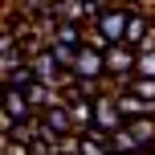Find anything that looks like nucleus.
<instances>
[{
  "label": "nucleus",
  "mask_w": 155,
  "mask_h": 155,
  "mask_svg": "<svg viewBox=\"0 0 155 155\" xmlns=\"http://www.w3.org/2000/svg\"><path fill=\"white\" fill-rule=\"evenodd\" d=\"M4 94H8V86H4V82H0V106H4Z\"/></svg>",
  "instance_id": "obj_18"
},
{
  "label": "nucleus",
  "mask_w": 155,
  "mask_h": 155,
  "mask_svg": "<svg viewBox=\"0 0 155 155\" xmlns=\"http://www.w3.org/2000/svg\"><path fill=\"white\" fill-rule=\"evenodd\" d=\"M98 8H114V4H123V0H94Z\"/></svg>",
  "instance_id": "obj_17"
},
{
  "label": "nucleus",
  "mask_w": 155,
  "mask_h": 155,
  "mask_svg": "<svg viewBox=\"0 0 155 155\" xmlns=\"http://www.w3.org/2000/svg\"><path fill=\"white\" fill-rule=\"evenodd\" d=\"M4 139H8V135H4V131H0V147H4Z\"/></svg>",
  "instance_id": "obj_19"
},
{
  "label": "nucleus",
  "mask_w": 155,
  "mask_h": 155,
  "mask_svg": "<svg viewBox=\"0 0 155 155\" xmlns=\"http://www.w3.org/2000/svg\"><path fill=\"white\" fill-rule=\"evenodd\" d=\"M127 131L135 135V143H139V147H155V114L131 118V123H127Z\"/></svg>",
  "instance_id": "obj_9"
},
{
  "label": "nucleus",
  "mask_w": 155,
  "mask_h": 155,
  "mask_svg": "<svg viewBox=\"0 0 155 155\" xmlns=\"http://www.w3.org/2000/svg\"><path fill=\"white\" fill-rule=\"evenodd\" d=\"M123 90H131L135 98H143V102H151V106H155V78H139V74H135Z\"/></svg>",
  "instance_id": "obj_11"
},
{
  "label": "nucleus",
  "mask_w": 155,
  "mask_h": 155,
  "mask_svg": "<svg viewBox=\"0 0 155 155\" xmlns=\"http://www.w3.org/2000/svg\"><path fill=\"white\" fill-rule=\"evenodd\" d=\"M151 21H155V12H151Z\"/></svg>",
  "instance_id": "obj_20"
},
{
  "label": "nucleus",
  "mask_w": 155,
  "mask_h": 155,
  "mask_svg": "<svg viewBox=\"0 0 155 155\" xmlns=\"http://www.w3.org/2000/svg\"><path fill=\"white\" fill-rule=\"evenodd\" d=\"M127 21H131V8L114 4V8H102V12H98V21H94V29H98L102 37L110 41V45H118V41L127 37Z\"/></svg>",
  "instance_id": "obj_3"
},
{
  "label": "nucleus",
  "mask_w": 155,
  "mask_h": 155,
  "mask_svg": "<svg viewBox=\"0 0 155 155\" xmlns=\"http://www.w3.org/2000/svg\"><path fill=\"white\" fill-rule=\"evenodd\" d=\"M70 78H86V82H106V57L98 53V49H90V45H82L78 49V57H74V70ZM110 86V82H106Z\"/></svg>",
  "instance_id": "obj_2"
},
{
  "label": "nucleus",
  "mask_w": 155,
  "mask_h": 155,
  "mask_svg": "<svg viewBox=\"0 0 155 155\" xmlns=\"http://www.w3.org/2000/svg\"><path fill=\"white\" fill-rule=\"evenodd\" d=\"M114 102H118V114L131 123V118H143V114H151V102H143V98H135L131 90H114Z\"/></svg>",
  "instance_id": "obj_8"
},
{
  "label": "nucleus",
  "mask_w": 155,
  "mask_h": 155,
  "mask_svg": "<svg viewBox=\"0 0 155 155\" xmlns=\"http://www.w3.org/2000/svg\"><path fill=\"white\" fill-rule=\"evenodd\" d=\"M45 41H61V45H70V49H82V45H86V25L57 21V25H53V33H49Z\"/></svg>",
  "instance_id": "obj_7"
},
{
  "label": "nucleus",
  "mask_w": 155,
  "mask_h": 155,
  "mask_svg": "<svg viewBox=\"0 0 155 155\" xmlns=\"http://www.w3.org/2000/svg\"><path fill=\"white\" fill-rule=\"evenodd\" d=\"M4 155H33L29 151V143H16V139H4V147H0Z\"/></svg>",
  "instance_id": "obj_15"
},
{
  "label": "nucleus",
  "mask_w": 155,
  "mask_h": 155,
  "mask_svg": "<svg viewBox=\"0 0 155 155\" xmlns=\"http://www.w3.org/2000/svg\"><path fill=\"white\" fill-rule=\"evenodd\" d=\"M135 74L139 78H155V49H143V53L135 57Z\"/></svg>",
  "instance_id": "obj_12"
},
{
  "label": "nucleus",
  "mask_w": 155,
  "mask_h": 155,
  "mask_svg": "<svg viewBox=\"0 0 155 155\" xmlns=\"http://www.w3.org/2000/svg\"><path fill=\"white\" fill-rule=\"evenodd\" d=\"M0 155H4V151H0Z\"/></svg>",
  "instance_id": "obj_21"
},
{
  "label": "nucleus",
  "mask_w": 155,
  "mask_h": 155,
  "mask_svg": "<svg viewBox=\"0 0 155 155\" xmlns=\"http://www.w3.org/2000/svg\"><path fill=\"white\" fill-rule=\"evenodd\" d=\"M41 127H45V131L57 139V147H61L65 139H74V135H78V127H74V114H70V106H65V102H57V106L41 110Z\"/></svg>",
  "instance_id": "obj_1"
},
{
  "label": "nucleus",
  "mask_w": 155,
  "mask_h": 155,
  "mask_svg": "<svg viewBox=\"0 0 155 155\" xmlns=\"http://www.w3.org/2000/svg\"><path fill=\"white\" fill-rule=\"evenodd\" d=\"M74 155H110V135L90 127L86 135H74Z\"/></svg>",
  "instance_id": "obj_5"
},
{
  "label": "nucleus",
  "mask_w": 155,
  "mask_h": 155,
  "mask_svg": "<svg viewBox=\"0 0 155 155\" xmlns=\"http://www.w3.org/2000/svg\"><path fill=\"white\" fill-rule=\"evenodd\" d=\"M86 45H90V49H98V53H106V49H110V41L102 37L94 25H86Z\"/></svg>",
  "instance_id": "obj_14"
},
{
  "label": "nucleus",
  "mask_w": 155,
  "mask_h": 155,
  "mask_svg": "<svg viewBox=\"0 0 155 155\" xmlns=\"http://www.w3.org/2000/svg\"><path fill=\"white\" fill-rule=\"evenodd\" d=\"M45 53L53 57V65H57L61 74H70V70H74V57H78V49L61 45V41H45Z\"/></svg>",
  "instance_id": "obj_10"
},
{
  "label": "nucleus",
  "mask_w": 155,
  "mask_h": 155,
  "mask_svg": "<svg viewBox=\"0 0 155 155\" xmlns=\"http://www.w3.org/2000/svg\"><path fill=\"white\" fill-rule=\"evenodd\" d=\"M123 8H131V12H155V0H123Z\"/></svg>",
  "instance_id": "obj_16"
},
{
  "label": "nucleus",
  "mask_w": 155,
  "mask_h": 155,
  "mask_svg": "<svg viewBox=\"0 0 155 155\" xmlns=\"http://www.w3.org/2000/svg\"><path fill=\"white\" fill-rule=\"evenodd\" d=\"M45 4H49V0H16V12L33 21V16H41V12H45Z\"/></svg>",
  "instance_id": "obj_13"
},
{
  "label": "nucleus",
  "mask_w": 155,
  "mask_h": 155,
  "mask_svg": "<svg viewBox=\"0 0 155 155\" xmlns=\"http://www.w3.org/2000/svg\"><path fill=\"white\" fill-rule=\"evenodd\" d=\"M0 114H4L8 123H29V118H33V106H29V98H25V90H8Z\"/></svg>",
  "instance_id": "obj_6"
},
{
  "label": "nucleus",
  "mask_w": 155,
  "mask_h": 155,
  "mask_svg": "<svg viewBox=\"0 0 155 155\" xmlns=\"http://www.w3.org/2000/svg\"><path fill=\"white\" fill-rule=\"evenodd\" d=\"M94 127H98L102 135H114V131H123L127 127V118L118 114V102H114V94H98L94 98Z\"/></svg>",
  "instance_id": "obj_4"
}]
</instances>
